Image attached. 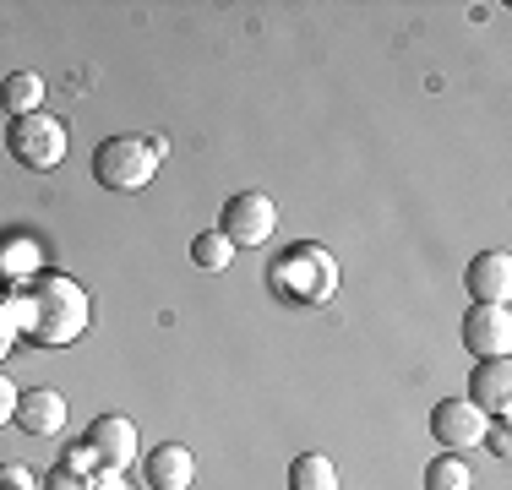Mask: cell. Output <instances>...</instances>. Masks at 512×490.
Wrapping results in <instances>:
<instances>
[{
    "mask_svg": "<svg viewBox=\"0 0 512 490\" xmlns=\"http://www.w3.org/2000/svg\"><path fill=\"white\" fill-rule=\"evenodd\" d=\"M11 300V316H17V333L39 349H66L88 333L93 322V300L77 278L55 273V267H39L22 289L6 294Z\"/></svg>",
    "mask_w": 512,
    "mask_h": 490,
    "instance_id": "1",
    "label": "cell"
},
{
    "mask_svg": "<svg viewBox=\"0 0 512 490\" xmlns=\"http://www.w3.org/2000/svg\"><path fill=\"white\" fill-rule=\"evenodd\" d=\"M267 284H273V294L284 305H322L338 289V262H333V251L300 240L267 267Z\"/></svg>",
    "mask_w": 512,
    "mask_h": 490,
    "instance_id": "2",
    "label": "cell"
},
{
    "mask_svg": "<svg viewBox=\"0 0 512 490\" xmlns=\"http://www.w3.org/2000/svg\"><path fill=\"white\" fill-rule=\"evenodd\" d=\"M164 164V142L158 137H104L93 147V180L104 191H142Z\"/></svg>",
    "mask_w": 512,
    "mask_h": 490,
    "instance_id": "3",
    "label": "cell"
},
{
    "mask_svg": "<svg viewBox=\"0 0 512 490\" xmlns=\"http://www.w3.org/2000/svg\"><path fill=\"white\" fill-rule=\"evenodd\" d=\"M6 147H11V158H17L22 169H33V175H44V169H55L60 158H66V126H60L55 115H22V120H11V131H6Z\"/></svg>",
    "mask_w": 512,
    "mask_h": 490,
    "instance_id": "4",
    "label": "cell"
},
{
    "mask_svg": "<svg viewBox=\"0 0 512 490\" xmlns=\"http://www.w3.org/2000/svg\"><path fill=\"white\" fill-rule=\"evenodd\" d=\"M273 229H278V207H273V196H262V191H235L218 207V235L235 245V251L267 245Z\"/></svg>",
    "mask_w": 512,
    "mask_h": 490,
    "instance_id": "5",
    "label": "cell"
},
{
    "mask_svg": "<svg viewBox=\"0 0 512 490\" xmlns=\"http://www.w3.org/2000/svg\"><path fill=\"white\" fill-rule=\"evenodd\" d=\"M463 349L474 360H507L512 354V311L507 305H469V316H463Z\"/></svg>",
    "mask_w": 512,
    "mask_h": 490,
    "instance_id": "6",
    "label": "cell"
},
{
    "mask_svg": "<svg viewBox=\"0 0 512 490\" xmlns=\"http://www.w3.org/2000/svg\"><path fill=\"white\" fill-rule=\"evenodd\" d=\"M431 436H436V447H447V452H474L480 447V436H485V414L474 409L469 398H442L431 409Z\"/></svg>",
    "mask_w": 512,
    "mask_h": 490,
    "instance_id": "7",
    "label": "cell"
},
{
    "mask_svg": "<svg viewBox=\"0 0 512 490\" xmlns=\"http://www.w3.org/2000/svg\"><path fill=\"white\" fill-rule=\"evenodd\" d=\"M82 441L99 452V469H115V474L137 458V425H131L126 414H99V420L82 431Z\"/></svg>",
    "mask_w": 512,
    "mask_h": 490,
    "instance_id": "8",
    "label": "cell"
},
{
    "mask_svg": "<svg viewBox=\"0 0 512 490\" xmlns=\"http://www.w3.org/2000/svg\"><path fill=\"white\" fill-rule=\"evenodd\" d=\"M469 403L485 420H507L512 409V360H480L469 371Z\"/></svg>",
    "mask_w": 512,
    "mask_h": 490,
    "instance_id": "9",
    "label": "cell"
},
{
    "mask_svg": "<svg viewBox=\"0 0 512 490\" xmlns=\"http://www.w3.org/2000/svg\"><path fill=\"white\" fill-rule=\"evenodd\" d=\"M474 305H507L512 300V256L507 251H480L463 273Z\"/></svg>",
    "mask_w": 512,
    "mask_h": 490,
    "instance_id": "10",
    "label": "cell"
},
{
    "mask_svg": "<svg viewBox=\"0 0 512 490\" xmlns=\"http://www.w3.org/2000/svg\"><path fill=\"white\" fill-rule=\"evenodd\" d=\"M11 425H17L22 436H55L60 425H66V398H60L55 387L17 392V414H11Z\"/></svg>",
    "mask_w": 512,
    "mask_h": 490,
    "instance_id": "11",
    "label": "cell"
},
{
    "mask_svg": "<svg viewBox=\"0 0 512 490\" xmlns=\"http://www.w3.org/2000/svg\"><path fill=\"white\" fill-rule=\"evenodd\" d=\"M142 474H148V490H191V480H197V458H191V447H180V441H164V447L148 452Z\"/></svg>",
    "mask_w": 512,
    "mask_h": 490,
    "instance_id": "12",
    "label": "cell"
},
{
    "mask_svg": "<svg viewBox=\"0 0 512 490\" xmlns=\"http://www.w3.org/2000/svg\"><path fill=\"white\" fill-rule=\"evenodd\" d=\"M0 104H6L11 120L39 115V109H44V77H39V71H11V77L0 82Z\"/></svg>",
    "mask_w": 512,
    "mask_h": 490,
    "instance_id": "13",
    "label": "cell"
},
{
    "mask_svg": "<svg viewBox=\"0 0 512 490\" xmlns=\"http://www.w3.org/2000/svg\"><path fill=\"white\" fill-rule=\"evenodd\" d=\"M289 490H338L333 458H322V452H300V458L289 463Z\"/></svg>",
    "mask_w": 512,
    "mask_h": 490,
    "instance_id": "14",
    "label": "cell"
},
{
    "mask_svg": "<svg viewBox=\"0 0 512 490\" xmlns=\"http://www.w3.org/2000/svg\"><path fill=\"white\" fill-rule=\"evenodd\" d=\"M191 262H197L202 273H224V267L235 262V245L218 235V229H202V235L191 240Z\"/></svg>",
    "mask_w": 512,
    "mask_h": 490,
    "instance_id": "15",
    "label": "cell"
},
{
    "mask_svg": "<svg viewBox=\"0 0 512 490\" xmlns=\"http://www.w3.org/2000/svg\"><path fill=\"white\" fill-rule=\"evenodd\" d=\"M425 490H469V463H463L458 452L431 458V469H425Z\"/></svg>",
    "mask_w": 512,
    "mask_h": 490,
    "instance_id": "16",
    "label": "cell"
},
{
    "mask_svg": "<svg viewBox=\"0 0 512 490\" xmlns=\"http://www.w3.org/2000/svg\"><path fill=\"white\" fill-rule=\"evenodd\" d=\"M60 469L77 474V480H93V474H99V452H93L88 441H77V447L66 452V463H60Z\"/></svg>",
    "mask_w": 512,
    "mask_h": 490,
    "instance_id": "17",
    "label": "cell"
},
{
    "mask_svg": "<svg viewBox=\"0 0 512 490\" xmlns=\"http://www.w3.org/2000/svg\"><path fill=\"white\" fill-rule=\"evenodd\" d=\"M485 452H496V458H507L512 452V436H507V420H485V436H480Z\"/></svg>",
    "mask_w": 512,
    "mask_h": 490,
    "instance_id": "18",
    "label": "cell"
},
{
    "mask_svg": "<svg viewBox=\"0 0 512 490\" xmlns=\"http://www.w3.org/2000/svg\"><path fill=\"white\" fill-rule=\"evenodd\" d=\"M0 490H39V480L22 463H0Z\"/></svg>",
    "mask_w": 512,
    "mask_h": 490,
    "instance_id": "19",
    "label": "cell"
},
{
    "mask_svg": "<svg viewBox=\"0 0 512 490\" xmlns=\"http://www.w3.org/2000/svg\"><path fill=\"white\" fill-rule=\"evenodd\" d=\"M22 333H17V316H11V300L0 294V360L11 354V343H17Z\"/></svg>",
    "mask_w": 512,
    "mask_h": 490,
    "instance_id": "20",
    "label": "cell"
},
{
    "mask_svg": "<svg viewBox=\"0 0 512 490\" xmlns=\"http://www.w3.org/2000/svg\"><path fill=\"white\" fill-rule=\"evenodd\" d=\"M39 490H88V480H77V474H66V469H50Z\"/></svg>",
    "mask_w": 512,
    "mask_h": 490,
    "instance_id": "21",
    "label": "cell"
},
{
    "mask_svg": "<svg viewBox=\"0 0 512 490\" xmlns=\"http://www.w3.org/2000/svg\"><path fill=\"white\" fill-rule=\"evenodd\" d=\"M11 414H17V387H11L6 371H0V425H11Z\"/></svg>",
    "mask_w": 512,
    "mask_h": 490,
    "instance_id": "22",
    "label": "cell"
}]
</instances>
